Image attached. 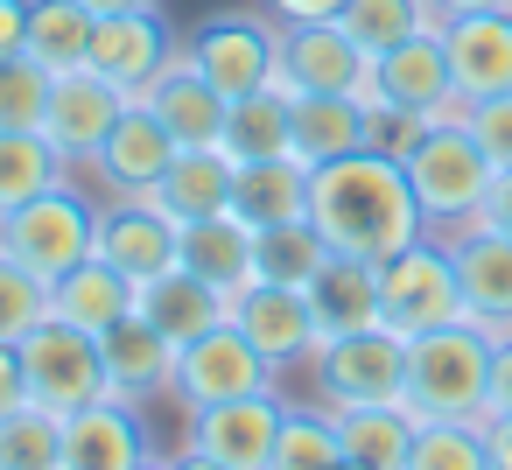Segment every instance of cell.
<instances>
[{"instance_id":"obj_8","label":"cell","mask_w":512,"mask_h":470,"mask_svg":"<svg viewBox=\"0 0 512 470\" xmlns=\"http://www.w3.org/2000/svg\"><path fill=\"white\" fill-rule=\"evenodd\" d=\"M267 386H274V365L246 344V330H239L232 316H225L218 330L176 344V379H169V393H176L183 407H218V400H246V393H267Z\"/></svg>"},{"instance_id":"obj_2","label":"cell","mask_w":512,"mask_h":470,"mask_svg":"<svg viewBox=\"0 0 512 470\" xmlns=\"http://www.w3.org/2000/svg\"><path fill=\"white\" fill-rule=\"evenodd\" d=\"M470 99L456 92L449 106H435L428 113V127H421V141L400 155V169H407V183H414V204H421V218H428V232H456L463 218H477V204L491 197V155L477 148V134H470Z\"/></svg>"},{"instance_id":"obj_23","label":"cell","mask_w":512,"mask_h":470,"mask_svg":"<svg viewBox=\"0 0 512 470\" xmlns=\"http://www.w3.org/2000/svg\"><path fill=\"white\" fill-rule=\"evenodd\" d=\"M372 78H379L386 106H407V113H435V106H449V99H456L442 29H421V36L393 43L386 57H372Z\"/></svg>"},{"instance_id":"obj_7","label":"cell","mask_w":512,"mask_h":470,"mask_svg":"<svg viewBox=\"0 0 512 470\" xmlns=\"http://www.w3.org/2000/svg\"><path fill=\"white\" fill-rule=\"evenodd\" d=\"M309 379H316V407L400 400V393H407V337H393L386 323L323 337V344L309 351Z\"/></svg>"},{"instance_id":"obj_49","label":"cell","mask_w":512,"mask_h":470,"mask_svg":"<svg viewBox=\"0 0 512 470\" xmlns=\"http://www.w3.org/2000/svg\"><path fill=\"white\" fill-rule=\"evenodd\" d=\"M92 15H134V8H162V0H85Z\"/></svg>"},{"instance_id":"obj_33","label":"cell","mask_w":512,"mask_h":470,"mask_svg":"<svg viewBox=\"0 0 512 470\" xmlns=\"http://www.w3.org/2000/svg\"><path fill=\"white\" fill-rule=\"evenodd\" d=\"M232 162H281L288 155V99L274 85L246 92L225 106V141H218Z\"/></svg>"},{"instance_id":"obj_41","label":"cell","mask_w":512,"mask_h":470,"mask_svg":"<svg viewBox=\"0 0 512 470\" xmlns=\"http://www.w3.org/2000/svg\"><path fill=\"white\" fill-rule=\"evenodd\" d=\"M470 134H477V148L491 155V169H512V92H498V99H470Z\"/></svg>"},{"instance_id":"obj_15","label":"cell","mask_w":512,"mask_h":470,"mask_svg":"<svg viewBox=\"0 0 512 470\" xmlns=\"http://www.w3.org/2000/svg\"><path fill=\"white\" fill-rule=\"evenodd\" d=\"M281 400L274 386L267 393H246V400H218V407H190V435L183 449L211 456V463H232V470H267L274 456V435H281Z\"/></svg>"},{"instance_id":"obj_13","label":"cell","mask_w":512,"mask_h":470,"mask_svg":"<svg viewBox=\"0 0 512 470\" xmlns=\"http://www.w3.org/2000/svg\"><path fill=\"white\" fill-rule=\"evenodd\" d=\"M232 323L246 330V344L274 372L309 365V351L323 344L316 309H309V288H288V281H246V288H232Z\"/></svg>"},{"instance_id":"obj_46","label":"cell","mask_w":512,"mask_h":470,"mask_svg":"<svg viewBox=\"0 0 512 470\" xmlns=\"http://www.w3.org/2000/svg\"><path fill=\"white\" fill-rule=\"evenodd\" d=\"M29 8L36 0H0V57H15L29 43Z\"/></svg>"},{"instance_id":"obj_34","label":"cell","mask_w":512,"mask_h":470,"mask_svg":"<svg viewBox=\"0 0 512 470\" xmlns=\"http://www.w3.org/2000/svg\"><path fill=\"white\" fill-rule=\"evenodd\" d=\"M330 260V239L309 218H281V225H253V281H288L309 288V274Z\"/></svg>"},{"instance_id":"obj_18","label":"cell","mask_w":512,"mask_h":470,"mask_svg":"<svg viewBox=\"0 0 512 470\" xmlns=\"http://www.w3.org/2000/svg\"><path fill=\"white\" fill-rule=\"evenodd\" d=\"M141 106L169 127V141H176V148H218V141H225V106H232V99H225V92H218V85H211L183 50H176V57H169V71L141 92Z\"/></svg>"},{"instance_id":"obj_11","label":"cell","mask_w":512,"mask_h":470,"mask_svg":"<svg viewBox=\"0 0 512 470\" xmlns=\"http://www.w3.org/2000/svg\"><path fill=\"white\" fill-rule=\"evenodd\" d=\"M372 78V57L344 36V22H288L281 29V57H274V92H358Z\"/></svg>"},{"instance_id":"obj_4","label":"cell","mask_w":512,"mask_h":470,"mask_svg":"<svg viewBox=\"0 0 512 470\" xmlns=\"http://www.w3.org/2000/svg\"><path fill=\"white\" fill-rule=\"evenodd\" d=\"M379 323L407 344L442 323H463V288H456V260L442 232H421L414 246L379 260Z\"/></svg>"},{"instance_id":"obj_12","label":"cell","mask_w":512,"mask_h":470,"mask_svg":"<svg viewBox=\"0 0 512 470\" xmlns=\"http://www.w3.org/2000/svg\"><path fill=\"white\" fill-rule=\"evenodd\" d=\"M92 253H99L106 267H120V274L141 288V281L183 267V218H169L155 197H120V204L99 211V239H92Z\"/></svg>"},{"instance_id":"obj_19","label":"cell","mask_w":512,"mask_h":470,"mask_svg":"<svg viewBox=\"0 0 512 470\" xmlns=\"http://www.w3.org/2000/svg\"><path fill=\"white\" fill-rule=\"evenodd\" d=\"M442 50H449V78H456L463 99L512 92V8H484V15L442 22Z\"/></svg>"},{"instance_id":"obj_35","label":"cell","mask_w":512,"mask_h":470,"mask_svg":"<svg viewBox=\"0 0 512 470\" xmlns=\"http://www.w3.org/2000/svg\"><path fill=\"white\" fill-rule=\"evenodd\" d=\"M344 36L365 50V57H386L393 43H407V36H421V29H442V15H435V0H344Z\"/></svg>"},{"instance_id":"obj_39","label":"cell","mask_w":512,"mask_h":470,"mask_svg":"<svg viewBox=\"0 0 512 470\" xmlns=\"http://www.w3.org/2000/svg\"><path fill=\"white\" fill-rule=\"evenodd\" d=\"M50 71L29 57V50H15V57H0V127H43V113H50Z\"/></svg>"},{"instance_id":"obj_51","label":"cell","mask_w":512,"mask_h":470,"mask_svg":"<svg viewBox=\"0 0 512 470\" xmlns=\"http://www.w3.org/2000/svg\"><path fill=\"white\" fill-rule=\"evenodd\" d=\"M141 470H169V456H148V463H141Z\"/></svg>"},{"instance_id":"obj_29","label":"cell","mask_w":512,"mask_h":470,"mask_svg":"<svg viewBox=\"0 0 512 470\" xmlns=\"http://www.w3.org/2000/svg\"><path fill=\"white\" fill-rule=\"evenodd\" d=\"M183 267L218 281L225 295L253 281V225L239 211H218V218H190L183 225Z\"/></svg>"},{"instance_id":"obj_43","label":"cell","mask_w":512,"mask_h":470,"mask_svg":"<svg viewBox=\"0 0 512 470\" xmlns=\"http://www.w3.org/2000/svg\"><path fill=\"white\" fill-rule=\"evenodd\" d=\"M477 225H491V232H512V169H498V176H491V197L477 204Z\"/></svg>"},{"instance_id":"obj_47","label":"cell","mask_w":512,"mask_h":470,"mask_svg":"<svg viewBox=\"0 0 512 470\" xmlns=\"http://www.w3.org/2000/svg\"><path fill=\"white\" fill-rule=\"evenodd\" d=\"M484 442H491V470H512V414H484Z\"/></svg>"},{"instance_id":"obj_28","label":"cell","mask_w":512,"mask_h":470,"mask_svg":"<svg viewBox=\"0 0 512 470\" xmlns=\"http://www.w3.org/2000/svg\"><path fill=\"white\" fill-rule=\"evenodd\" d=\"M337 414V442H344V463L351 470H407V449H414V414L400 400H372V407H330Z\"/></svg>"},{"instance_id":"obj_3","label":"cell","mask_w":512,"mask_h":470,"mask_svg":"<svg viewBox=\"0 0 512 470\" xmlns=\"http://www.w3.org/2000/svg\"><path fill=\"white\" fill-rule=\"evenodd\" d=\"M491 400V337L477 323H442L407 344V393L414 421H484Z\"/></svg>"},{"instance_id":"obj_48","label":"cell","mask_w":512,"mask_h":470,"mask_svg":"<svg viewBox=\"0 0 512 470\" xmlns=\"http://www.w3.org/2000/svg\"><path fill=\"white\" fill-rule=\"evenodd\" d=\"M484 8H512V0H435V15L456 22V15H484Z\"/></svg>"},{"instance_id":"obj_6","label":"cell","mask_w":512,"mask_h":470,"mask_svg":"<svg viewBox=\"0 0 512 470\" xmlns=\"http://www.w3.org/2000/svg\"><path fill=\"white\" fill-rule=\"evenodd\" d=\"M92 239H99V204H85L71 183L15 204V211H0V253L22 260L29 274L57 281L71 274L78 260H92Z\"/></svg>"},{"instance_id":"obj_16","label":"cell","mask_w":512,"mask_h":470,"mask_svg":"<svg viewBox=\"0 0 512 470\" xmlns=\"http://www.w3.org/2000/svg\"><path fill=\"white\" fill-rule=\"evenodd\" d=\"M127 106H134V99H127L120 85H106V78L85 64V71H64V78L50 85L43 134L57 141V155H64V162H92V155L106 148V134H113V120H120Z\"/></svg>"},{"instance_id":"obj_44","label":"cell","mask_w":512,"mask_h":470,"mask_svg":"<svg viewBox=\"0 0 512 470\" xmlns=\"http://www.w3.org/2000/svg\"><path fill=\"white\" fill-rule=\"evenodd\" d=\"M22 400H29V386H22V351L0 337V414H15Z\"/></svg>"},{"instance_id":"obj_9","label":"cell","mask_w":512,"mask_h":470,"mask_svg":"<svg viewBox=\"0 0 512 470\" xmlns=\"http://www.w3.org/2000/svg\"><path fill=\"white\" fill-rule=\"evenodd\" d=\"M183 57L225 92V99H246L274 78V57H281V29L260 22V15H211L183 36Z\"/></svg>"},{"instance_id":"obj_37","label":"cell","mask_w":512,"mask_h":470,"mask_svg":"<svg viewBox=\"0 0 512 470\" xmlns=\"http://www.w3.org/2000/svg\"><path fill=\"white\" fill-rule=\"evenodd\" d=\"M0 470H64V414L36 400L0 414Z\"/></svg>"},{"instance_id":"obj_50","label":"cell","mask_w":512,"mask_h":470,"mask_svg":"<svg viewBox=\"0 0 512 470\" xmlns=\"http://www.w3.org/2000/svg\"><path fill=\"white\" fill-rule=\"evenodd\" d=\"M169 470H232V463H211V456H197V449H183V456H169Z\"/></svg>"},{"instance_id":"obj_5","label":"cell","mask_w":512,"mask_h":470,"mask_svg":"<svg viewBox=\"0 0 512 470\" xmlns=\"http://www.w3.org/2000/svg\"><path fill=\"white\" fill-rule=\"evenodd\" d=\"M15 351H22V386H29L36 407L78 414V407H92V400H113L106 351H99L92 330H78V323H64V316H43Z\"/></svg>"},{"instance_id":"obj_24","label":"cell","mask_w":512,"mask_h":470,"mask_svg":"<svg viewBox=\"0 0 512 470\" xmlns=\"http://www.w3.org/2000/svg\"><path fill=\"white\" fill-rule=\"evenodd\" d=\"M99 351H106L113 400H148V393H169V379H176V344L141 309L120 316L113 330H99Z\"/></svg>"},{"instance_id":"obj_27","label":"cell","mask_w":512,"mask_h":470,"mask_svg":"<svg viewBox=\"0 0 512 470\" xmlns=\"http://www.w3.org/2000/svg\"><path fill=\"white\" fill-rule=\"evenodd\" d=\"M134 295H141V288H134L120 267H106V260L92 253V260H78L71 274L50 281V316H64V323H78V330L99 337V330H113L120 316H134Z\"/></svg>"},{"instance_id":"obj_25","label":"cell","mask_w":512,"mask_h":470,"mask_svg":"<svg viewBox=\"0 0 512 470\" xmlns=\"http://www.w3.org/2000/svg\"><path fill=\"white\" fill-rule=\"evenodd\" d=\"M309 309H316V330H323V337L372 330V323H379V260L330 253V260L309 274Z\"/></svg>"},{"instance_id":"obj_26","label":"cell","mask_w":512,"mask_h":470,"mask_svg":"<svg viewBox=\"0 0 512 470\" xmlns=\"http://www.w3.org/2000/svg\"><path fill=\"white\" fill-rule=\"evenodd\" d=\"M232 176H239V162L225 155V148H176V162L162 169V183L148 190L169 218H218V211H232Z\"/></svg>"},{"instance_id":"obj_36","label":"cell","mask_w":512,"mask_h":470,"mask_svg":"<svg viewBox=\"0 0 512 470\" xmlns=\"http://www.w3.org/2000/svg\"><path fill=\"white\" fill-rule=\"evenodd\" d=\"M267 470H344V442H337V414L330 407H288Z\"/></svg>"},{"instance_id":"obj_40","label":"cell","mask_w":512,"mask_h":470,"mask_svg":"<svg viewBox=\"0 0 512 470\" xmlns=\"http://www.w3.org/2000/svg\"><path fill=\"white\" fill-rule=\"evenodd\" d=\"M43 316H50V281H43V274H29L22 260L0 253V337L22 344Z\"/></svg>"},{"instance_id":"obj_31","label":"cell","mask_w":512,"mask_h":470,"mask_svg":"<svg viewBox=\"0 0 512 470\" xmlns=\"http://www.w3.org/2000/svg\"><path fill=\"white\" fill-rule=\"evenodd\" d=\"M92 8L85 0H36L29 8V57L50 71V78H64V71H85V57H92Z\"/></svg>"},{"instance_id":"obj_45","label":"cell","mask_w":512,"mask_h":470,"mask_svg":"<svg viewBox=\"0 0 512 470\" xmlns=\"http://www.w3.org/2000/svg\"><path fill=\"white\" fill-rule=\"evenodd\" d=\"M267 8H274V22L288 29V22H337L344 0H267Z\"/></svg>"},{"instance_id":"obj_42","label":"cell","mask_w":512,"mask_h":470,"mask_svg":"<svg viewBox=\"0 0 512 470\" xmlns=\"http://www.w3.org/2000/svg\"><path fill=\"white\" fill-rule=\"evenodd\" d=\"M484 414H512V337L491 344V400H484Z\"/></svg>"},{"instance_id":"obj_32","label":"cell","mask_w":512,"mask_h":470,"mask_svg":"<svg viewBox=\"0 0 512 470\" xmlns=\"http://www.w3.org/2000/svg\"><path fill=\"white\" fill-rule=\"evenodd\" d=\"M64 169L71 162L57 155V141L43 127H0V211H15V204L57 190Z\"/></svg>"},{"instance_id":"obj_38","label":"cell","mask_w":512,"mask_h":470,"mask_svg":"<svg viewBox=\"0 0 512 470\" xmlns=\"http://www.w3.org/2000/svg\"><path fill=\"white\" fill-rule=\"evenodd\" d=\"M407 470H491V442L484 421H421Z\"/></svg>"},{"instance_id":"obj_1","label":"cell","mask_w":512,"mask_h":470,"mask_svg":"<svg viewBox=\"0 0 512 470\" xmlns=\"http://www.w3.org/2000/svg\"><path fill=\"white\" fill-rule=\"evenodd\" d=\"M309 225L330 239V253H351V260H393L428 232L407 169L379 148L309 169Z\"/></svg>"},{"instance_id":"obj_10","label":"cell","mask_w":512,"mask_h":470,"mask_svg":"<svg viewBox=\"0 0 512 470\" xmlns=\"http://www.w3.org/2000/svg\"><path fill=\"white\" fill-rule=\"evenodd\" d=\"M449 239L456 260V288H463V323H477L491 344L512 337V232H491L477 218H463Z\"/></svg>"},{"instance_id":"obj_17","label":"cell","mask_w":512,"mask_h":470,"mask_svg":"<svg viewBox=\"0 0 512 470\" xmlns=\"http://www.w3.org/2000/svg\"><path fill=\"white\" fill-rule=\"evenodd\" d=\"M155 456L134 400H92L64 414V470H141Z\"/></svg>"},{"instance_id":"obj_21","label":"cell","mask_w":512,"mask_h":470,"mask_svg":"<svg viewBox=\"0 0 512 470\" xmlns=\"http://www.w3.org/2000/svg\"><path fill=\"white\" fill-rule=\"evenodd\" d=\"M176 162V141H169V127L134 99L120 120H113V134H106V148L92 155V169L120 190V197H148L155 183H162V169Z\"/></svg>"},{"instance_id":"obj_20","label":"cell","mask_w":512,"mask_h":470,"mask_svg":"<svg viewBox=\"0 0 512 470\" xmlns=\"http://www.w3.org/2000/svg\"><path fill=\"white\" fill-rule=\"evenodd\" d=\"M365 134H372V113L351 92H295L288 99V155L302 169L337 162V155H358Z\"/></svg>"},{"instance_id":"obj_14","label":"cell","mask_w":512,"mask_h":470,"mask_svg":"<svg viewBox=\"0 0 512 470\" xmlns=\"http://www.w3.org/2000/svg\"><path fill=\"white\" fill-rule=\"evenodd\" d=\"M183 43L169 36V22H162V8H134V15H99L92 22V71L106 78V85H120L127 99H141L162 71H169V57H176Z\"/></svg>"},{"instance_id":"obj_22","label":"cell","mask_w":512,"mask_h":470,"mask_svg":"<svg viewBox=\"0 0 512 470\" xmlns=\"http://www.w3.org/2000/svg\"><path fill=\"white\" fill-rule=\"evenodd\" d=\"M134 309H141V316H148L169 344H190V337H204V330H218V323L232 316V295H225L218 281L190 274V267H169V274L141 281Z\"/></svg>"},{"instance_id":"obj_30","label":"cell","mask_w":512,"mask_h":470,"mask_svg":"<svg viewBox=\"0 0 512 470\" xmlns=\"http://www.w3.org/2000/svg\"><path fill=\"white\" fill-rule=\"evenodd\" d=\"M232 211L246 225H281V218H309V169L295 155L281 162H239L232 176Z\"/></svg>"}]
</instances>
